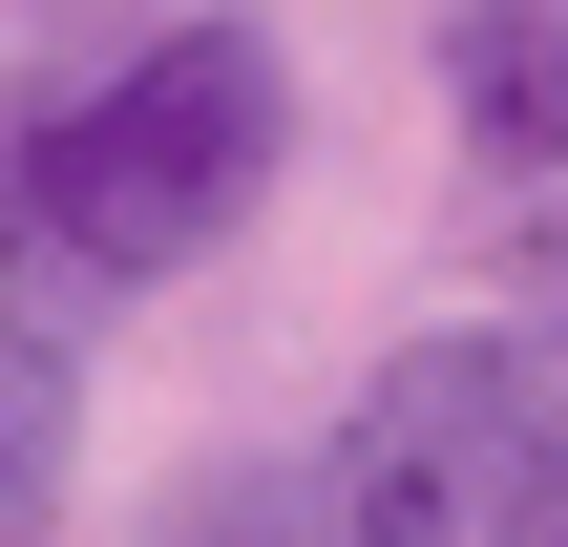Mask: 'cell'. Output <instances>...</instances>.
Returning a JSON list of instances; mask_svg holds the SVG:
<instances>
[{
  "mask_svg": "<svg viewBox=\"0 0 568 547\" xmlns=\"http://www.w3.org/2000/svg\"><path fill=\"white\" fill-rule=\"evenodd\" d=\"M295 148V42L274 21H169L105 84H21L0 105V232L63 274H190Z\"/></svg>",
  "mask_w": 568,
  "mask_h": 547,
  "instance_id": "1",
  "label": "cell"
},
{
  "mask_svg": "<svg viewBox=\"0 0 568 547\" xmlns=\"http://www.w3.org/2000/svg\"><path fill=\"white\" fill-rule=\"evenodd\" d=\"M568 485V379L527 337H400L358 379V422L316 443L295 547H527Z\"/></svg>",
  "mask_w": 568,
  "mask_h": 547,
  "instance_id": "2",
  "label": "cell"
},
{
  "mask_svg": "<svg viewBox=\"0 0 568 547\" xmlns=\"http://www.w3.org/2000/svg\"><path fill=\"white\" fill-rule=\"evenodd\" d=\"M443 105H464V148L506 190H548L568 169V0H464L443 21Z\"/></svg>",
  "mask_w": 568,
  "mask_h": 547,
  "instance_id": "3",
  "label": "cell"
},
{
  "mask_svg": "<svg viewBox=\"0 0 568 547\" xmlns=\"http://www.w3.org/2000/svg\"><path fill=\"white\" fill-rule=\"evenodd\" d=\"M63 464H84V358L42 316H0V547L63 527Z\"/></svg>",
  "mask_w": 568,
  "mask_h": 547,
  "instance_id": "4",
  "label": "cell"
},
{
  "mask_svg": "<svg viewBox=\"0 0 568 547\" xmlns=\"http://www.w3.org/2000/svg\"><path fill=\"white\" fill-rule=\"evenodd\" d=\"M506 337L568 358V169H548V211H506Z\"/></svg>",
  "mask_w": 568,
  "mask_h": 547,
  "instance_id": "5",
  "label": "cell"
},
{
  "mask_svg": "<svg viewBox=\"0 0 568 547\" xmlns=\"http://www.w3.org/2000/svg\"><path fill=\"white\" fill-rule=\"evenodd\" d=\"M148 547H295V485H274V464H211V485H190Z\"/></svg>",
  "mask_w": 568,
  "mask_h": 547,
  "instance_id": "6",
  "label": "cell"
}]
</instances>
